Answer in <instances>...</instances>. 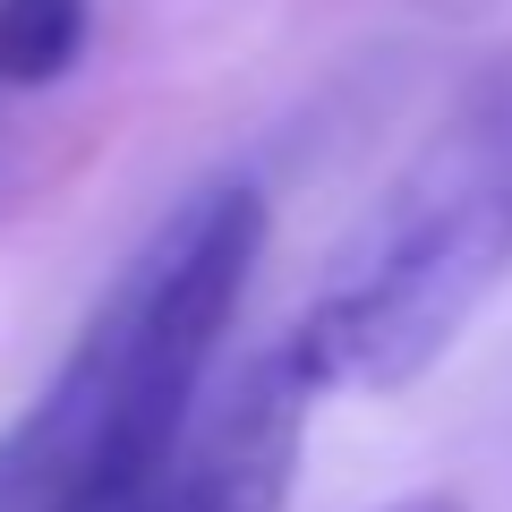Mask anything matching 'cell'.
I'll return each instance as SVG.
<instances>
[{"label": "cell", "mask_w": 512, "mask_h": 512, "mask_svg": "<svg viewBox=\"0 0 512 512\" xmlns=\"http://www.w3.org/2000/svg\"><path fill=\"white\" fill-rule=\"evenodd\" d=\"M265 256V197L205 188L94 308L86 342L0 436V512H137L171 470Z\"/></svg>", "instance_id": "6da1fadb"}, {"label": "cell", "mask_w": 512, "mask_h": 512, "mask_svg": "<svg viewBox=\"0 0 512 512\" xmlns=\"http://www.w3.org/2000/svg\"><path fill=\"white\" fill-rule=\"evenodd\" d=\"M512 282V52H495L367 214L291 325V367L325 393H402Z\"/></svg>", "instance_id": "7a4b0ae2"}, {"label": "cell", "mask_w": 512, "mask_h": 512, "mask_svg": "<svg viewBox=\"0 0 512 512\" xmlns=\"http://www.w3.org/2000/svg\"><path fill=\"white\" fill-rule=\"evenodd\" d=\"M86 52V0H0V77L52 86Z\"/></svg>", "instance_id": "3957f363"}, {"label": "cell", "mask_w": 512, "mask_h": 512, "mask_svg": "<svg viewBox=\"0 0 512 512\" xmlns=\"http://www.w3.org/2000/svg\"><path fill=\"white\" fill-rule=\"evenodd\" d=\"M384 512H461V495H402V504H384Z\"/></svg>", "instance_id": "277c9868"}]
</instances>
